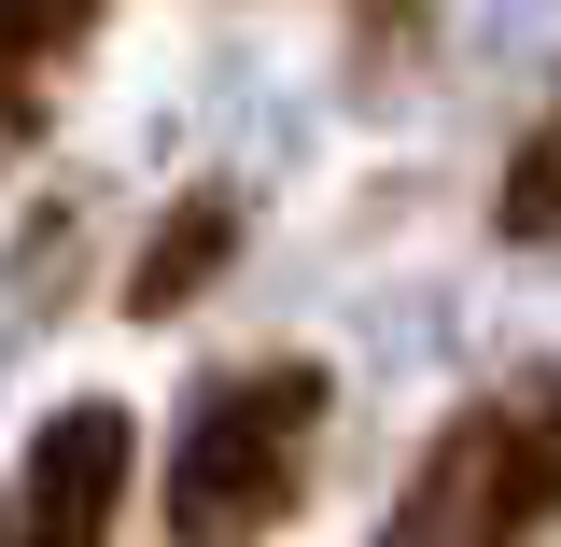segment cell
<instances>
[{
  "label": "cell",
  "mask_w": 561,
  "mask_h": 547,
  "mask_svg": "<svg viewBox=\"0 0 561 547\" xmlns=\"http://www.w3.org/2000/svg\"><path fill=\"white\" fill-rule=\"evenodd\" d=\"M323 421H337V379L309 351L210 365L197 394H183V435H169V534L183 547H267L309 505Z\"/></svg>",
  "instance_id": "1"
},
{
  "label": "cell",
  "mask_w": 561,
  "mask_h": 547,
  "mask_svg": "<svg viewBox=\"0 0 561 547\" xmlns=\"http://www.w3.org/2000/svg\"><path fill=\"white\" fill-rule=\"evenodd\" d=\"M548 534H561V365H519L435 421L379 547H548Z\"/></svg>",
  "instance_id": "2"
},
{
  "label": "cell",
  "mask_w": 561,
  "mask_h": 547,
  "mask_svg": "<svg viewBox=\"0 0 561 547\" xmlns=\"http://www.w3.org/2000/svg\"><path fill=\"white\" fill-rule=\"evenodd\" d=\"M127 478H140V421L127 408H57L14 464V505H0V547H113L127 520Z\"/></svg>",
  "instance_id": "3"
},
{
  "label": "cell",
  "mask_w": 561,
  "mask_h": 547,
  "mask_svg": "<svg viewBox=\"0 0 561 547\" xmlns=\"http://www.w3.org/2000/svg\"><path fill=\"white\" fill-rule=\"evenodd\" d=\"M239 239H253V210H239V183H183V197L140 225V253H127V309L140 323H169V309H197L210 281L239 267Z\"/></svg>",
  "instance_id": "4"
},
{
  "label": "cell",
  "mask_w": 561,
  "mask_h": 547,
  "mask_svg": "<svg viewBox=\"0 0 561 547\" xmlns=\"http://www.w3.org/2000/svg\"><path fill=\"white\" fill-rule=\"evenodd\" d=\"M84 29H99V0H0V155L57 113V70L84 57Z\"/></svg>",
  "instance_id": "5"
},
{
  "label": "cell",
  "mask_w": 561,
  "mask_h": 547,
  "mask_svg": "<svg viewBox=\"0 0 561 547\" xmlns=\"http://www.w3.org/2000/svg\"><path fill=\"white\" fill-rule=\"evenodd\" d=\"M491 225H505L519 253H561V99L534 113V140L505 155V197H491Z\"/></svg>",
  "instance_id": "6"
}]
</instances>
